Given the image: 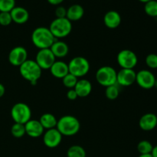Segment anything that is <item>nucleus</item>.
I'll return each mask as SVG.
<instances>
[{
    "label": "nucleus",
    "instance_id": "f257e3e1",
    "mask_svg": "<svg viewBox=\"0 0 157 157\" xmlns=\"http://www.w3.org/2000/svg\"><path fill=\"white\" fill-rule=\"evenodd\" d=\"M56 38L51 32L49 28L38 27L32 32V41L38 49L50 48Z\"/></svg>",
    "mask_w": 157,
    "mask_h": 157
},
{
    "label": "nucleus",
    "instance_id": "f03ea898",
    "mask_svg": "<svg viewBox=\"0 0 157 157\" xmlns=\"http://www.w3.org/2000/svg\"><path fill=\"white\" fill-rule=\"evenodd\" d=\"M56 128L62 136H72L79 132L81 124L75 117L64 115L58 120Z\"/></svg>",
    "mask_w": 157,
    "mask_h": 157
},
{
    "label": "nucleus",
    "instance_id": "7ed1b4c3",
    "mask_svg": "<svg viewBox=\"0 0 157 157\" xmlns=\"http://www.w3.org/2000/svg\"><path fill=\"white\" fill-rule=\"evenodd\" d=\"M19 72L24 79L29 81L32 85H35L41 78L42 70L35 61L28 59L19 67Z\"/></svg>",
    "mask_w": 157,
    "mask_h": 157
},
{
    "label": "nucleus",
    "instance_id": "20e7f679",
    "mask_svg": "<svg viewBox=\"0 0 157 157\" xmlns=\"http://www.w3.org/2000/svg\"><path fill=\"white\" fill-rule=\"evenodd\" d=\"M49 29L56 39L64 38L71 32V21H69L67 18H56L50 24Z\"/></svg>",
    "mask_w": 157,
    "mask_h": 157
},
{
    "label": "nucleus",
    "instance_id": "39448f33",
    "mask_svg": "<svg viewBox=\"0 0 157 157\" xmlns=\"http://www.w3.org/2000/svg\"><path fill=\"white\" fill-rule=\"evenodd\" d=\"M69 73L78 78L87 75L90 71V63L87 58L81 56L75 57L67 64Z\"/></svg>",
    "mask_w": 157,
    "mask_h": 157
},
{
    "label": "nucleus",
    "instance_id": "423d86ee",
    "mask_svg": "<svg viewBox=\"0 0 157 157\" xmlns=\"http://www.w3.org/2000/svg\"><path fill=\"white\" fill-rule=\"evenodd\" d=\"M117 72L111 66H103L97 71L96 80L103 87H109L117 84Z\"/></svg>",
    "mask_w": 157,
    "mask_h": 157
},
{
    "label": "nucleus",
    "instance_id": "0eeeda50",
    "mask_svg": "<svg viewBox=\"0 0 157 157\" xmlns=\"http://www.w3.org/2000/svg\"><path fill=\"white\" fill-rule=\"evenodd\" d=\"M11 117L15 123L25 124L32 117V110L25 103H17L11 110Z\"/></svg>",
    "mask_w": 157,
    "mask_h": 157
},
{
    "label": "nucleus",
    "instance_id": "6e6552de",
    "mask_svg": "<svg viewBox=\"0 0 157 157\" xmlns=\"http://www.w3.org/2000/svg\"><path fill=\"white\" fill-rule=\"evenodd\" d=\"M117 61L121 68L133 69L138 63L136 53L129 49H124L118 53Z\"/></svg>",
    "mask_w": 157,
    "mask_h": 157
},
{
    "label": "nucleus",
    "instance_id": "1a4fd4ad",
    "mask_svg": "<svg viewBox=\"0 0 157 157\" xmlns=\"http://www.w3.org/2000/svg\"><path fill=\"white\" fill-rule=\"evenodd\" d=\"M35 61L41 70H49L56 61V58L50 48L40 49L37 53Z\"/></svg>",
    "mask_w": 157,
    "mask_h": 157
},
{
    "label": "nucleus",
    "instance_id": "9d476101",
    "mask_svg": "<svg viewBox=\"0 0 157 157\" xmlns=\"http://www.w3.org/2000/svg\"><path fill=\"white\" fill-rule=\"evenodd\" d=\"M156 77L150 71L143 69L136 73V83L141 88L149 90L154 87Z\"/></svg>",
    "mask_w": 157,
    "mask_h": 157
},
{
    "label": "nucleus",
    "instance_id": "9b49d317",
    "mask_svg": "<svg viewBox=\"0 0 157 157\" xmlns=\"http://www.w3.org/2000/svg\"><path fill=\"white\" fill-rule=\"evenodd\" d=\"M28 60V52L22 46L13 48L9 54V61L12 65L20 67Z\"/></svg>",
    "mask_w": 157,
    "mask_h": 157
},
{
    "label": "nucleus",
    "instance_id": "f8f14e48",
    "mask_svg": "<svg viewBox=\"0 0 157 157\" xmlns=\"http://www.w3.org/2000/svg\"><path fill=\"white\" fill-rule=\"evenodd\" d=\"M136 73L133 69L121 68L117 74V84L129 87L136 82Z\"/></svg>",
    "mask_w": 157,
    "mask_h": 157
},
{
    "label": "nucleus",
    "instance_id": "ddd939ff",
    "mask_svg": "<svg viewBox=\"0 0 157 157\" xmlns=\"http://www.w3.org/2000/svg\"><path fill=\"white\" fill-rule=\"evenodd\" d=\"M62 135L57 128L47 130L43 133V142L48 148H55L58 147L62 140Z\"/></svg>",
    "mask_w": 157,
    "mask_h": 157
},
{
    "label": "nucleus",
    "instance_id": "4468645a",
    "mask_svg": "<svg viewBox=\"0 0 157 157\" xmlns=\"http://www.w3.org/2000/svg\"><path fill=\"white\" fill-rule=\"evenodd\" d=\"M25 134L32 138H38L42 136L44 130L39 121L32 119L25 124Z\"/></svg>",
    "mask_w": 157,
    "mask_h": 157
},
{
    "label": "nucleus",
    "instance_id": "2eb2a0df",
    "mask_svg": "<svg viewBox=\"0 0 157 157\" xmlns=\"http://www.w3.org/2000/svg\"><path fill=\"white\" fill-rule=\"evenodd\" d=\"M139 126L144 131H151L157 127V116L153 113L143 115L139 121Z\"/></svg>",
    "mask_w": 157,
    "mask_h": 157
},
{
    "label": "nucleus",
    "instance_id": "dca6fc26",
    "mask_svg": "<svg viewBox=\"0 0 157 157\" xmlns=\"http://www.w3.org/2000/svg\"><path fill=\"white\" fill-rule=\"evenodd\" d=\"M12 21L18 25L25 24L29 19V13L28 10L21 6H15L10 12Z\"/></svg>",
    "mask_w": 157,
    "mask_h": 157
},
{
    "label": "nucleus",
    "instance_id": "f3484780",
    "mask_svg": "<svg viewBox=\"0 0 157 157\" xmlns=\"http://www.w3.org/2000/svg\"><path fill=\"white\" fill-rule=\"evenodd\" d=\"M104 25H105L108 29H117L121 23V15H120L119 12H117V11H108V12L104 15Z\"/></svg>",
    "mask_w": 157,
    "mask_h": 157
},
{
    "label": "nucleus",
    "instance_id": "a211bd4d",
    "mask_svg": "<svg viewBox=\"0 0 157 157\" xmlns=\"http://www.w3.org/2000/svg\"><path fill=\"white\" fill-rule=\"evenodd\" d=\"M49 70L52 76L59 79H62L69 73L68 65L62 61H55Z\"/></svg>",
    "mask_w": 157,
    "mask_h": 157
},
{
    "label": "nucleus",
    "instance_id": "6ab92c4d",
    "mask_svg": "<svg viewBox=\"0 0 157 157\" xmlns=\"http://www.w3.org/2000/svg\"><path fill=\"white\" fill-rule=\"evenodd\" d=\"M51 51L55 58H63L67 55L69 52V47L64 41L56 39L50 48Z\"/></svg>",
    "mask_w": 157,
    "mask_h": 157
},
{
    "label": "nucleus",
    "instance_id": "aec40b11",
    "mask_svg": "<svg viewBox=\"0 0 157 157\" xmlns=\"http://www.w3.org/2000/svg\"><path fill=\"white\" fill-rule=\"evenodd\" d=\"M74 89L76 91L78 98H86L91 93L92 84L88 80L80 79L78 81Z\"/></svg>",
    "mask_w": 157,
    "mask_h": 157
},
{
    "label": "nucleus",
    "instance_id": "412c9836",
    "mask_svg": "<svg viewBox=\"0 0 157 157\" xmlns=\"http://www.w3.org/2000/svg\"><path fill=\"white\" fill-rule=\"evenodd\" d=\"M84 15V9L81 5L75 4L67 9L66 18L71 21H76L81 19Z\"/></svg>",
    "mask_w": 157,
    "mask_h": 157
},
{
    "label": "nucleus",
    "instance_id": "4be33fe9",
    "mask_svg": "<svg viewBox=\"0 0 157 157\" xmlns=\"http://www.w3.org/2000/svg\"><path fill=\"white\" fill-rule=\"evenodd\" d=\"M39 122L41 123L44 130H50V129L56 128L58 120L52 113H46L41 115Z\"/></svg>",
    "mask_w": 157,
    "mask_h": 157
},
{
    "label": "nucleus",
    "instance_id": "5701e85b",
    "mask_svg": "<svg viewBox=\"0 0 157 157\" xmlns=\"http://www.w3.org/2000/svg\"><path fill=\"white\" fill-rule=\"evenodd\" d=\"M67 157H86V151L79 145H73L67 151Z\"/></svg>",
    "mask_w": 157,
    "mask_h": 157
},
{
    "label": "nucleus",
    "instance_id": "b1692460",
    "mask_svg": "<svg viewBox=\"0 0 157 157\" xmlns=\"http://www.w3.org/2000/svg\"><path fill=\"white\" fill-rule=\"evenodd\" d=\"M137 151L140 154H149L152 153V150L153 149V146L150 141L148 140H141L137 144Z\"/></svg>",
    "mask_w": 157,
    "mask_h": 157
},
{
    "label": "nucleus",
    "instance_id": "393cba45",
    "mask_svg": "<svg viewBox=\"0 0 157 157\" xmlns=\"http://www.w3.org/2000/svg\"><path fill=\"white\" fill-rule=\"evenodd\" d=\"M144 11L146 14L150 17H157V1L156 0H151L148 2L145 3L144 6Z\"/></svg>",
    "mask_w": 157,
    "mask_h": 157
},
{
    "label": "nucleus",
    "instance_id": "a878e982",
    "mask_svg": "<svg viewBox=\"0 0 157 157\" xmlns=\"http://www.w3.org/2000/svg\"><path fill=\"white\" fill-rule=\"evenodd\" d=\"M120 94V90L118 87L117 84H113V85L109 86V87H106L105 90V95L106 98L109 100H116L118 98Z\"/></svg>",
    "mask_w": 157,
    "mask_h": 157
},
{
    "label": "nucleus",
    "instance_id": "bb28decb",
    "mask_svg": "<svg viewBox=\"0 0 157 157\" xmlns=\"http://www.w3.org/2000/svg\"><path fill=\"white\" fill-rule=\"evenodd\" d=\"M11 133L15 138H21L25 134V124L15 123L11 128Z\"/></svg>",
    "mask_w": 157,
    "mask_h": 157
},
{
    "label": "nucleus",
    "instance_id": "cd10ccee",
    "mask_svg": "<svg viewBox=\"0 0 157 157\" xmlns=\"http://www.w3.org/2000/svg\"><path fill=\"white\" fill-rule=\"evenodd\" d=\"M78 81V78L77 77L74 76L71 74L68 73L66 76L62 78V83L65 87L68 89L75 88L77 82Z\"/></svg>",
    "mask_w": 157,
    "mask_h": 157
},
{
    "label": "nucleus",
    "instance_id": "c85d7f7f",
    "mask_svg": "<svg viewBox=\"0 0 157 157\" xmlns=\"http://www.w3.org/2000/svg\"><path fill=\"white\" fill-rule=\"evenodd\" d=\"M15 7V0H0V12H10Z\"/></svg>",
    "mask_w": 157,
    "mask_h": 157
},
{
    "label": "nucleus",
    "instance_id": "c756f323",
    "mask_svg": "<svg viewBox=\"0 0 157 157\" xmlns=\"http://www.w3.org/2000/svg\"><path fill=\"white\" fill-rule=\"evenodd\" d=\"M146 64L150 69H157V55L154 53L149 54L146 57Z\"/></svg>",
    "mask_w": 157,
    "mask_h": 157
},
{
    "label": "nucleus",
    "instance_id": "7c9ffc66",
    "mask_svg": "<svg viewBox=\"0 0 157 157\" xmlns=\"http://www.w3.org/2000/svg\"><path fill=\"white\" fill-rule=\"evenodd\" d=\"M12 22L10 12H0V25L8 26Z\"/></svg>",
    "mask_w": 157,
    "mask_h": 157
},
{
    "label": "nucleus",
    "instance_id": "2f4dec72",
    "mask_svg": "<svg viewBox=\"0 0 157 157\" xmlns=\"http://www.w3.org/2000/svg\"><path fill=\"white\" fill-rule=\"evenodd\" d=\"M66 15H67V9H65L64 6H58L55 9V16H56V18H66Z\"/></svg>",
    "mask_w": 157,
    "mask_h": 157
},
{
    "label": "nucleus",
    "instance_id": "473e14b6",
    "mask_svg": "<svg viewBox=\"0 0 157 157\" xmlns=\"http://www.w3.org/2000/svg\"><path fill=\"white\" fill-rule=\"evenodd\" d=\"M67 98H68L70 101H75L78 98V94H77L76 91L75 89H69L68 91L67 92Z\"/></svg>",
    "mask_w": 157,
    "mask_h": 157
},
{
    "label": "nucleus",
    "instance_id": "72a5a7b5",
    "mask_svg": "<svg viewBox=\"0 0 157 157\" xmlns=\"http://www.w3.org/2000/svg\"><path fill=\"white\" fill-rule=\"evenodd\" d=\"M47 1L49 4L52 5V6H59L64 0H47Z\"/></svg>",
    "mask_w": 157,
    "mask_h": 157
},
{
    "label": "nucleus",
    "instance_id": "f704fd0d",
    "mask_svg": "<svg viewBox=\"0 0 157 157\" xmlns=\"http://www.w3.org/2000/svg\"><path fill=\"white\" fill-rule=\"evenodd\" d=\"M5 92H6V88H5L4 85L0 83V98H2L3 95L5 94Z\"/></svg>",
    "mask_w": 157,
    "mask_h": 157
},
{
    "label": "nucleus",
    "instance_id": "c9c22d12",
    "mask_svg": "<svg viewBox=\"0 0 157 157\" xmlns=\"http://www.w3.org/2000/svg\"><path fill=\"white\" fill-rule=\"evenodd\" d=\"M152 156L153 157H157V145L153 147V150H152V153H151Z\"/></svg>",
    "mask_w": 157,
    "mask_h": 157
},
{
    "label": "nucleus",
    "instance_id": "e433bc0d",
    "mask_svg": "<svg viewBox=\"0 0 157 157\" xmlns=\"http://www.w3.org/2000/svg\"><path fill=\"white\" fill-rule=\"evenodd\" d=\"M139 157H153L151 153H149V154H140Z\"/></svg>",
    "mask_w": 157,
    "mask_h": 157
},
{
    "label": "nucleus",
    "instance_id": "4c0bfd02",
    "mask_svg": "<svg viewBox=\"0 0 157 157\" xmlns=\"http://www.w3.org/2000/svg\"><path fill=\"white\" fill-rule=\"evenodd\" d=\"M139 1H140V2H143V3H144V4H145V3L151 1V0H139Z\"/></svg>",
    "mask_w": 157,
    "mask_h": 157
},
{
    "label": "nucleus",
    "instance_id": "58836bf2",
    "mask_svg": "<svg viewBox=\"0 0 157 157\" xmlns=\"http://www.w3.org/2000/svg\"><path fill=\"white\" fill-rule=\"evenodd\" d=\"M154 87H156L157 89V78H156V81H155V84H154Z\"/></svg>",
    "mask_w": 157,
    "mask_h": 157
},
{
    "label": "nucleus",
    "instance_id": "ea45409f",
    "mask_svg": "<svg viewBox=\"0 0 157 157\" xmlns=\"http://www.w3.org/2000/svg\"><path fill=\"white\" fill-rule=\"evenodd\" d=\"M86 157H87V156H86Z\"/></svg>",
    "mask_w": 157,
    "mask_h": 157
},
{
    "label": "nucleus",
    "instance_id": "a19ab883",
    "mask_svg": "<svg viewBox=\"0 0 157 157\" xmlns=\"http://www.w3.org/2000/svg\"><path fill=\"white\" fill-rule=\"evenodd\" d=\"M156 1H157V0H156Z\"/></svg>",
    "mask_w": 157,
    "mask_h": 157
}]
</instances>
